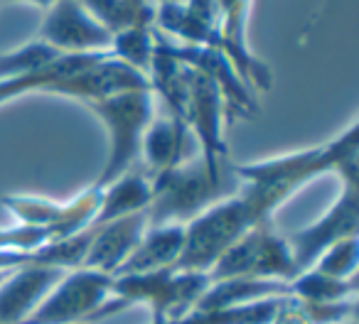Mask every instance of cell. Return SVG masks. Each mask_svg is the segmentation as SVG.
Listing matches in <instances>:
<instances>
[{
	"instance_id": "obj_6",
	"label": "cell",
	"mask_w": 359,
	"mask_h": 324,
	"mask_svg": "<svg viewBox=\"0 0 359 324\" xmlns=\"http://www.w3.org/2000/svg\"><path fill=\"white\" fill-rule=\"evenodd\" d=\"M111 285V275L89 268L69 270L22 324H81L109 317Z\"/></svg>"
},
{
	"instance_id": "obj_5",
	"label": "cell",
	"mask_w": 359,
	"mask_h": 324,
	"mask_svg": "<svg viewBox=\"0 0 359 324\" xmlns=\"http://www.w3.org/2000/svg\"><path fill=\"white\" fill-rule=\"evenodd\" d=\"M210 283L212 280L207 273H185V270L168 268L140 275H116L111 295L126 300L128 304L145 302L153 309V317L175 324L195 309Z\"/></svg>"
},
{
	"instance_id": "obj_19",
	"label": "cell",
	"mask_w": 359,
	"mask_h": 324,
	"mask_svg": "<svg viewBox=\"0 0 359 324\" xmlns=\"http://www.w3.org/2000/svg\"><path fill=\"white\" fill-rule=\"evenodd\" d=\"M283 300L285 295H278V297L256 300V302L236 304V307L226 309H210V312L192 309L175 324H273Z\"/></svg>"
},
{
	"instance_id": "obj_13",
	"label": "cell",
	"mask_w": 359,
	"mask_h": 324,
	"mask_svg": "<svg viewBox=\"0 0 359 324\" xmlns=\"http://www.w3.org/2000/svg\"><path fill=\"white\" fill-rule=\"evenodd\" d=\"M148 211H138V214L121 216L116 221L101 226H91L94 236H91L89 251L81 263V268L96 270L114 278L116 270L123 265V260L135 251L140 244L143 234L148 231Z\"/></svg>"
},
{
	"instance_id": "obj_15",
	"label": "cell",
	"mask_w": 359,
	"mask_h": 324,
	"mask_svg": "<svg viewBox=\"0 0 359 324\" xmlns=\"http://www.w3.org/2000/svg\"><path fill=\"white\" fill-rule=\"evenodd\" d=\"M182 246H185V224L148 226L140 244L116 270V275H140L175 268L180 253H182Z\"/></svg>"
},
{
	"instance_id": "obj_2",
	"label": "cell",
	"mask_w": 359,
	"mask_h": 324,
	"mask_svg": "<svg viewBox=\"0 0 359 324\" xmlns=\"http://www.w3.org/2000/svg\"><path fill=\"white\" fill-rule=\"evenodd\" d=\"M226 162L210 165L202 155L185 160L170 170L153 175V202L148 206V224H187L224 197Z\"/></svg>"
},
{
	"instance_id": "obj_12",
	"label": "cell",
	"mask_w": 359,
	"mask_h": 324,
	"mask_svg": "<svg viewBox=\"0 0 359 324\" xmlns=\"http://www.w3.org/2000/svg\"><path fill=\"white\" fill-rule=\"evenodd\" d=\"M69 270L20 265L0 283V324H22Z\"/></svg>"
},
{
	"instance_id": "obj_4",
	"label": "cell",
	"mask_w": 359,
	"mask_h": 324,
	"mask_svg": "<svg viewBox=\"0 0 359 324\" xmlns=\"http://www.w3.org/2000/svg\"><path fill=\"white\" fill-rule=\"evenodd\" d=\"M109 130V160H106L104 172L94 187H106L121 175L130 172V165L140 155L145 128L150 125L153 115V91H128V94L111 96L104 101L86 104Z\"/></svg>"
},
{
	"instance_id": "obj_20",
	"label": "cell",
	"mask_w": 359,
	"mask_h": 324,
	"mask_svg": "<svg viewBox=\"0 0 359 324\" xmlns=\"http://www.w3.org/2000/svg\"><path fill=\"white\" fill-rule=\"evenodd\" d=\"M79 3L111 35L133 25H153V3H138V0H79Z\"/></svg>"
},
{
	"instance_id": "obj_22",
	"label": "cell",
	"mask_w": 359,
	"mask_h": 324,
	"mask_svg": "<svg viewBox=\"0 0 359 324\" xmlns=\"http://www.w3.org/2000/svg\"><path fill=\"white\" fill-rule=\"evenodd\" d=\"M153 55H155L153 25H133L121 32H114L111 57H116V59L123 62V64L133 66L135 71H143V74L148 76Z\"/></svg>"
},
{
	"instance_id": "obj_3",
	"label": "cell",
	"mask_w": 359,
	"mask_h": 324,
	"mask_svg": "<svg viewBox=\"0 0 359 324\" xmlns=\"http://www.w3.org/2000/svg\"><path fill=\"white\" fill-rule=\"evenodd\" d=\"M264 221L244 192L224 197L185 224V246L175 268L185 273H210L229 246Z\"/></svg>"
},
{
	"instance_id": "obj_30",
	"label": "cell",
	"mask_w": 359,
	"mask_h": 324,
	"mask_svg": "<svg viewBox=\"0 0 359 324\" xmlns=\"http://www.w3.org/2000/svg\"><path fill=\"white\" fill-rule=\"evenodd\" d=\"M155 3H160V0H155Z\"/></svg>"
},
{
	"instance_id": "obj_31",
	"label": "cell",
	"mask_w": 359,
	"mask_h": 324,
	"mask_svg": "<svg viewBox=\"0 0 359 324\" xmlns=\"http://www.w3.org/2000/svg\"><path fill=\"white\" fill-rule=\"evenodd\" d=\"M349 324H354V322H349Z\"/></svg>"
},
{
	"instance_id": "obj_8",
	"label": "cell",
	"mask_w": 359,
	"mask_h": 324,
	"mask_svg": "<svg viewBox=\"0 0 359 324\" xmlns=\"http://www.w3.org/2000/svg\"><path fill=\"white\" fill-rule=\"evenodd\" d=\"M111 35L81 8L79 0H60L47 8L40 25V42L60 55H96L111 52Z\"/></svg>"
},
{
	"instance_id": "obj_11",
	"label": "cell",
	"mask_w": 359,
	"mask_h": 324,
	"mask_svg": "<svg viewBox=\"0 0 359 324\" xmlns=\"http://www.w3.org/2000/svg\"><path fill=\"white\" fill-rule=\"evenodd\" d=\"M128 91H153L150 89V79L143 71H135L133 66L123 64L111 52L79 74L62 79L47 89V94H60L69 96V99H79L84 104H94V101H104L111 96L128 94Z\"/></svg>"
},
{
	"instance_id": "obj_9",
	"label": "cell",
	"mask_w": 359,
	"mask_h": 324,
	"mask_svg": "<svg viewBox=\"0 0 359 324\" xmlns=\"http://www.w3.org/2000/svg\"><path fill=\"white\" fill-rule=\"evenodd\" d=\"M182 123L197 135L202 145V157L210 165H224L226 143L222 138L224 101L215 81L205 71H197L192 66H187V99L182 108Z\"/></svg>"
},
{
	"instance_id": "obj_24",
	"label": "cell",
	"mask_w": 359,
	"mask_h": 324,
	"mask_svg": "<svg viewBox=\"0 0 359 324\" xmlns=\"http://www.w3.org/2000/svg\"><path fill=\"white\" fill-rule=\"evenodd\" d=\"M357 260H359V241L357 236H349L344 241H337L330 246L318 260H315L313 270L337 280H349L357 273Z\"/></svg>"
},
{
	"instance_id": "obj_7",
	"label": "cell",
	"mask_w": 359,
	"mask_h": 324,
	"mask_svg": "<svg viewBox=\"0 0 359 324\" xmlns=\"http://www.w3.org/2000/svg\"><path fill=\"white\" fill-rule=\"evenodd\" d=\"M357 229H359L357 182H342V195L337 197V202L315 224L305 226L303 231H298V234H293L288 239L298 275L313 268L315 260L330 246H334L337 241L349 239V236H357Z\"/></svg>"
},
{
	"instance_id": "obj_23",
	"label": "cell",
	"mask_w": 359,
	"mask_h": 324,
	"mask_svg": "<svg viewBox=\"0 0 359 324\" xmlns=\"http://www.w3.org/2000/svg\"><path fill=\"white\" fill-rule=\"evenodd\" d=\"M57 57H60V52L47 47L45 42H27V45L8 52V55H0V79H13V76L40 71L50 62H55Z\"/></svg>"
},
{
	"instance_id": "obj_1",
	"label": "cell",
	"mask_w": 359,
	"mask_h": 324,
	"mask_svg": "<svg viewBox=\"0 0 359 324\" xmlns=\"http://www.w3.org/2000/svg\"><path fill=\"white\" fill-rule=\"evenodd\" d=\"M357 155L359 123H352L339 138L330 143L280 155V157L236 165L234 175L246 182L241 192L249 197L261 219L271 221V214L315 177L337 172L342 182H357Z\"/></svg>"
},
{
	"instance_id": "obj_25",
	"label": "cell",
	"mask_w": 359,
	"mask_h": 324,
	"mask_svg": "<svg viewBox=\"0 0 359 324\" xmlns=\"http://www.w3.org/2000/svg\"><path fill=\"white\" fill-rule=\"evenodd\" d=\"M6 3H27V6H40V8H50L60 0H6Z\"/></svg>"
},
{
	"instance_id": "obj_14",
	"label": "cell",
	"mask_w": 359,
	"mask_h": 324,
	"mask_svg": "<svg viewBox=\"0 0 359 324\" xmlns=\"http://www.w3.org/2000/svg\"><path fill=\"white\" fill-rule=\"evenodd\" d=\"M153 25L192 47H217L219 42V8L217 0H182L158 3Z\"/></svg>"
},
{
	"instance_id": "obj_18",
	"label": "cell",
	"mask_w": 359,
	"mask_h": 324,
	"mask_svg": "<svg viewBox=\"0 0 359 324\" xmlns=\"http://www.w3.org/2000/svg\"><path fill=\"white\" fill-rule=\"evenodd\" d=\"M288 283H276V280H254V278H231V280H217L210 283L195 309H226L236 304H249L256 300L278 297L288 295Z\"/></svg>"
},
{
	"instance_id": "obj_26",
	"label": "cell",
	"mask_w": 359,
	"mask_h": 324,
	"mask_svg": "<svg viewBox=\"0 0 359 324\" xmlns=\"http://www.w3.org/2000/svg\"><path fill=\"white\" fill-rule=\"evenodd\" d=\"M8 273H11V270H0V283H3V280L8 278Z\"/></svg>"
},
{
	"instance_id": "obj_10",
	"label": "cell",
	"mask_w": 359,
	"mask_h": 324,
	"mask_svg": "<svg viewBox=\"0 0 359 324\" xmlns=\"http://www.w3.org/2000/svg\"><path fill=\"white\" fill-rule=\"evenodd\" d=\"M168 52L177 62H182L185 66H192L197 71H205L212 81L217 84L224 101V123H234V118H249L256 113L259 104H256L251 89L244 84V79L239 76V71L234 69L229 59L222 55L215 47H192V45H168Z\"/></svg>"
},
{
	"instance_id": "obj_17",
	"label": "cell",
	"mask_w": 359,
	"mask_h": 324,
	"mask_svg": "<svg viewBox=\"0 0 359 324\" xmlns=\"http://www.w3.org/2000/svg\"><path fill=\"white\" fill-rule=\"evenodd\" d=\"M187 133H190L187 125L172 115L150 120V125L145 128L143 143H140V153H143L153 175H160L180 162H185L182 150H185Z\"/></svg>"
},
{
	"instance_id": "obj_21",
	"label": "cell",
	"mask_w": 359,
	"mask_h": 324,
	"mask_svg": "<svg viewBox=\"0 0 359 324\" xmlns=\"http://www.w3.org/2000/svg\"><path fill=\"white\" fill-rule=\"evenodd\" d=\"M288 290L295 295L298 300L305 302H315V304H334V302H344V297L357 293V280H337L323 275L318 270H305L300 273L293 283L288 285Z\"/></svg>"
},
{
	"instance_id": "obj_16",
	"label": "cell",
	"mask_w": 359,
	"mask_h": 324,
	"mask_svg": "<svg viewBox=\"0 0 359 324\" xmlns=\"http://www.w3.org/2000/svg\"><path fill=\"white\" fill-rule=\"evenodd\" d=\"M150 202H153V182H150V177L140 175V172H126L111 185L101 187L99 209H96L91 226H101L121 219V216L148 211Z\"/></svg>"
},
{
	"instance_id": "obj_29",
	"label": "cell",
	"mask_w": 359,
	"mask_h": 324,
	"mask_svg": "<svg viewBox=\"0 0 359 324\" xmlns=\"http://www.w3.org/2000/svg\"><path fill=\"white\" fill-rule=\"evenodd\" d=\"M3 3H6V0H0V6H3Z\"/></svg>"
},
{
	"instance_id": "obj_28",
	"label": "cell",
	"mask_w": 359,
	"mask_h": 324,
	"mask_svg": "<svg viewBox=\"0 0 359 324\" xmlns=\"http://www.w3.org/2000/svg\"><path fill=\"white\" fill-rule=\"evenodd\" d=\"M160 3H182V0H160Z\"/></svg>"
},
{
	"instance_id": "obj_27",
	"label": "cell",
	"mask_w": 359,
	"mask_h": 324,
	"mask_svg": "<svg viewBox=\"0 0 359 324\" xmlns=\"http://www.w3.org/2000/svg\"><path fill=\"white\" fill-rule=\"evenodd\" d=\"M153 324H168L165 319H160V317H153Z\"/></svg>"
}]
</instances>
